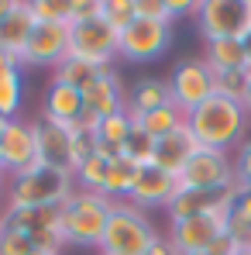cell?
I'll list each match as a JSON object with an SVG mask.
<instances>
[{
  "instance_id": "f6af8a7d",
  "label": "cell",
  "mask_w": 251,
  "mask_h": 255,
  "mask_svg": "<svg viewBox=\"0 0 251 255\" xmlns=\"http://www.w3.org/2000/svg\"><path fill=\"white\" fill-rule=\"evenodd\" d=\"M7 125H10V121H7V118H0V138H3V131H7Z\"/></svg>"
},
{
  "instance_id": "ffe728a7",
  "label": "cell",
  "mask_w": 251,
  "mask_h": 255,
  "mask_svg": "<svg viewBox=\"0 0 251 255\" xmlns=\"http://www.w3.org/2000/svg\"><path fill=\"white\" fill-rule=\"evenodd\" d=\"M203 62L210 66V73H238L248 62V42H241V38L207 42L203 45Z\"/></svg>"
},
{
  "instance_id": "6da1fadb",
  "label": "cell",
  "mask_w": 251,
  "mask_h": 255,
  "mask_svg": "<svg viewBox=\"0 0 251 255\" xmlns=\"http://www.w3.org/2000/svg\"><path fill=\"white\" fill-rule=\"evenodd\" d=\"M189 131L196 134L200 148H213V152H231L234 145H241V138L248 134V111L227 97H210L207 104H200L189 118H186Z\"/></svg>"
},
{
  "instance_id": "8992f818",
  "label": "cell",
  "mask_w": 251,
  "mask_h": 255,
  "mask_svg": "<svg viewBox=\"0 0 251 255\" xmlns=\"http://www.w3.org/2000/svg\"><path fill=\"white\" fill-rule=\"evenodd\" d=\"M234 186V159L227 152L196 148L193 159L175 176V190H196V193H224Z\"/></svg>"
},
{
  "instance_id": "5bb4252c",
  "label": "cell",
  "mask_w": 251,
  "mask_h": 255,
  "mask_svg": "<svg viewBox=\"0 0 251 255\" xmlns=\"http://www.w3.org/2000/svg\"><path fill=\"white\" fill-rule=\"evenodd\" d=\"M175 197V176L155 169V166H141L134 183H131V193H127V204L138 207V211H166Z\"/></svg>"
},
{
  "instance_id": "d4e9b609",
  "label": "cell",
  "mask_w": 251,
  "mask_h": 255,
  "mask_svg": "<svg viewBox=\"0 0 251 255\" xmlns=\"http://www.w3.org/2000/svg\"><path fill=\"white\" fill-rule=\"evenodd\" d=\"M21 104H24V76H21V69H3L0 73V118L17 121Z\"/></svg>"
},
{
  "instance_id": "bcb514c9",
  "label": "cell",
  "mask_w": 251,
  "mask_h": 255,
  "mask_svg": "<svg viewBox=\"0 0 251 255\" xmlns=\"http://www.w3.org/2000/svg\"><path fill=\"white\" fill-rule=\"evenodd\" d=\"M238 255H251V245H241V249H238Z\"/></svg>"
},
{
  "instance_id": "cb8c5ba5",
  "label": "cell",
  "mask_w": 251,
  "mask_h": 255,
  "mask_svg": "<svg viewBox=\"0 0 251 255\" xmlns=\"http://www.w3.org/2000/svg\"><path fill=\"white\" fill-rule=\"evenodd\" d=\"M213 197H217V193L175 190L172 204L166 207V214H168V224H175V221H189V217H196V214H207V211H210V204H213Z\"/></svg>"
},
{
  "instance_id": "7c38bea8",
  "label": "cell",
  "mask_w": 251,
  "mask_h": 255,
  "mask_svg": "<svg viewBox=\"0 0 251 255\" xmlns=\"http://www.w3.org/2000/svg\"><path fill=\"white\" fill-rule=\"evenodd\" d=\"M227 228L220 221H213L210 214H196L189 221H175L168 224V242L175 245L179 255H207L217 238H224Z\"/></svg>"
},
{
  "instance_id": "8d00e7d4",
  "label": "cell",
  "mask_w": 251,
  "mask_h": 255,
  "mask_svg": "<svg viewBox=\"0 0 251 255\" xmlns=\"http://www.w3.org/2000/svg\"><path fill=\"white\" fill-rule=\"evenodd\" d=\"M100 14V0H69V24H80Z\"/></svg>"
},
{
  "instance_id": "f546056e",
  "label": "cell",
  "mask_w": 251,
  "mask_h": 255,
  "mask_svg": "<svg viewBox=\"0 0 251 255\" xmlns=\"http://www.w3.org/2000/svg\"><path fill=\"white\" fill-rule=\"evenodd\" d=\"M107 169H110V162H107V159H100V155L86 159L83 166L73 172V176H76V190H96V193H103Z\"/></svg>"
},
{
  "instance_id": "4dcf8cb0",
  "label": "cell",
  "mask_w": 251,
  "mask_h": 255,
  "mask_svg": "<svg viewBox=\"0 0 251 255\" xmlns=\"http://www.w3.org/2000/svg\"><path fill=\"white\" fill-rule=\"evenodd\" d=\"M100 17H103L114 31H124L127 24L138 21L134 0H100Z\"/></svg>"
},
{
  "instance_id": "1f68e13d",
  "label": "cell",
  "mask_w": 251,
  "mask_h": 255,
  "mask_svg": "<svg viewBox=\"0 0 251 255\" xmlns=\"http://www.w3.org/2000/svg\"><path fill=\"white\" fill-rule=\"evenodd\" d=\"M35 24H69V0H31Z\"/></svg>"
},
{
  "instance_id": "e0dca14e",
  "label": "cell",
  "mask_w": 251,
  "mask_h": 255,
  "mask_svg": "<svg viewBox=\"0 0 251 255\" xmlns=\"http://www.w3.org/2000/svg\"><path fill=\"white\" fill-rule=\"evenodd\" d=\"M196 148H200L196 134L189 131V125H182L179 131H172V134H166V138L155 141V159H152V166L162 169V172H168V176H179L182 166L193 159Z\"/></svg>"
},
{
  "instance_id": "d6a6232c",
  "label": "cell",
  "mask_w": 251,
  "mask_h": 255,
  "mask_svg": "<svg viewBox=\"0 0 251 255\" xmlns=\"http://www.w3.org/2000/svg\"><path fill=\"white\" fill-rule=\"evenodd\" d=\"M31 252H35V242L24 231L7 228L3 217H0V255H31Z\"/></svg>"
},
{
  "instance_id": "f35d334b",
  "label": "cell",
  "mask_w": 251,
  "mask_h": 255,
  "mask_svg": "<svg viewBox=\"0 0 251 255\" xmlns=\"http://www.w3.org/2000/svg\"><path fill=\"white\" fill-rule=\"evenodd\" d=\"M238 249H241V245H238L231 235H224V238H217V242H213V249H210L207 255H238Z\"/></svg>"
},
{
  "instance_id": "4fadbf2b",
  "label": "cell",
  "mask_w": 251,
  "mask_h": 255,
  "mask_svg": "<svg viewBox=\"0 0 251 255\" xmlns=\"http://www.w3.org/2000/svg\"><path fill=\"white\" fill-rule=\"evenodd\" d=\"M66 55H69V24H35L28 48L21 55V66L55 69Z\"/></svg>"
},
{
  "instance_id": "f1b7e54d",
  "label": "cell",
  "mask_w": 251,
  "mask_h": 255,
  "mask_svg": "<svg viewBox=\"0 0 251 255\" xmlns=\"http://www.w3.org/2000/svg\"><path fill=\"white\" fill-rule=\"evenodd\" d=\"M248 86H251V76L245 69H238V73H213V93L217 97H227L234 104H245Z\"/></svg>"
},
{
  "instance_id": "7dc6e473",
  "label": "cell",
  "mask_w": 251,
  "mask_h": 255,
  "mask_svg": "<svg viewBox=\"0 0 251 255\" xmlns=\"http://www.w3.org/2000/svg\"><path fill=\"white\" fill-rule=\"evenodd\" d=\"M31 255H59V252H42V249H35Z\"/></svg>"
},
{
  "instance_id": "8fae6325",
  "label": "cell",
  "mask_w": 251,
  "mask_h": 255,
  "mask_svg": "<svg viewBox=\"0 0 251 255\" xmlns=\"http://www.w3.org/2000/svg\"><path fill=\"white\" fill-rule=\"evenodd\" d=\"M38 131L28 121H10L3 138H0V169L10 176H24V172L38 169Z\"/></svg>"
},
{
  "instance_id": "2e32d148",
  "label": "cell",
  "mask_w": 251,
  "mask_h": 255,
  "mask_svg": "<svg viewBox=\"0 0 251 255\" xmlns=\"http://www.w3.org/2000/svg\"><path fill=\"white\" fill-rule=\"evenodd\" d=\"M83 118V93L69 83H52L45 93V111L42 121L45 125H55L62 131H73L76 121Z\"/></svg>"
},
{
  "instance_id": "74e56055",
  "label": "cell",
  "mask_w": 251,
  "mask_h": 255,
  "mask_svg": "<svg viewBox=\"0 0 251 255\" xmlns=\"http://www.w3.org/2000/svg\"><path fill=\"white\" fill-rule=\"evenodd\" d=\"M168 14H172V21L182 17V14H200V3H193V0H168Z\"/></svg>"
},
{
  "instance_id": "9c48e42d",
  "label": "cell",
  "mask_w": 251,
  "mask_h": 255,
  "mask_svg": "<svg viewBox=\"0 0 251 255\" xmlns=\"http://www.w3.org/2000/svg\"><path fill=\"white\" fill-rule=\"evenodd\" d=\"M3 224L14 228V231H24L35 249L42 252H59L66 245L62 238V214L59 207H31V211H3Z\"/></svg>"
},
{
  "instance_id": "277c9868",
  "label": "cell",
  "mask_w": 251,
  "mask_h": 255,
  "mask_svg": "<svg viewBox=\"0 0 251 255\" xmlns=\"http://www.w3.org/2000/svg\"><path fill=\"white\" fill-rule=\"evenodd\" d=\"M155 228L145 217V211L131 207L127 200H114L110 207V221L103 228L100 238V255H148L152 242H155Z\"/></svg>"
},
{
  "instance_id": "30bf717a",
  "label": "cell",
  "mask_w": 251,
  "mask_h": 255,
  "mask_svg": "<svg viewBox=\"0 0 251 255\" xmlns=\"http://www.w3.org/2000/svg\"><path fill=\"white\" fill-rule=\"evenodd\" d=\"M172 45V24L162 21H134L121 31V45H117V55L124 62H152L159 59Z\"/></svg>"
},
{
  "instance_id": "b9f144b4",
  "label": "cell",
  "mask_w": 251,
  "mask_h": 255,
  "mask_svg": "<svg viewBox=\"0 0 251 255\" xmlns=\"http://www.w3.org/2000/svg\"><path fill=\"white\" fill-rule=\"evenodd\" d=\"M10 10H14V0H0V21H7Z\"/></svg>"
},
{
  "instance_id": "44dd1931",
  "label": "cell",
  "mask_w": 251,
  "mask_h": 255,
  "mask_svg": "<svg viewBox=\"0 0 251 255\" xmlns=\"http://www.w3.org/2000/svg\"><path fill=\"white\" fill-rule=\"evenodd\" d=\"M166 104H172V90H168V80H162V76L138 80L131 97H127V111L131 114H148V111H159Z\"/></svg>"
},
{
  "instance_id": "52a82bcc",
  "label": "cell",
  "mask_w": 251,
  "mask_h": 255,
  "mask_svg": "<svg viewBox=\"0 0 251 255\" xmlns=\"http://www.w3.org/2000/svg\"><path fill=\"white\" fill-rule=\"evenodd\" d=\"M117 45H121V31H114L100 14L80 24H69V52L86 62L110 69V62L117 59Z\"/></svg>"
},
{
  "instance_id": "7bdbcfd3",
  "label": "cell",
  "mask_w": 251,
  "mask_h": 255,
  "mask_svg": "<svg viewBox=\"0 0 251 255\" xmlns=\"http://www.w3.org/2000/svg\"><path fill=\"white\" fill-rule=\"evenodd\" d=\"M245 111H248V118H251V86H248V97H245V104H241Z\"/></svg>"
},
{
  "instance_id": "83f0119b",
  "label": "cell",
  "mask_w": 251,
  "mask_h": 255,
  "mask_svg": "<svg viewBox=\"0 0 251 255\" xmlns=\"http://www.w3.org/2000/svg\"><path fill=\"white\" fill-rule=\"evenodd\" d=\"M121 159H127V162H134L138 169H141V166H152V159H155V138H152L148 131L134 128V131L127 134L124 148H121Z\"/></svg>"
},
{
  "instance_id": "3957f363",
  "label": "cell",
  "mask_w": 251,
  "mask_h": 255,
  "mask_svg": "<svg viewBox=\"0 0 251 255\" xmlns=\"http://www.w3.org/2000/svg\"><path fill=\"white\" fill-rule=\"evenodd\" d=\"M114 200L96 193V190H76L62 207V238L66 245H100L103 228L110 221Z\"/></svg>"
},
{
  "instance_id": "836d02e7",
  "label": "cell",
  "mask_w": 251,
  "mask_h": 255,
  "mask_svg": "<svg viewBox=\"0 0 251 255\" xmlns=\"http://www.w3.org/2000/svg\"><path fill=\"white\" fill-rule=\"evenodd\" d=\"M69 145H73V172L80 169L86 159L96 155V134H93V131H80V128H73V131H69Z\"/></svg>"
},
{
  "instance_id": "603a6c76",
  "label": "cell",
  "mask_w": 251,
  "mask_h": 255,
  "mask_svg": "<svg viewBox=\"0 0 251 255\" xmlns=\"http://www.w3.org/2000/svg\"><path fill=\"white\" fill-rule=\"evenodd\" d=\"M55 76H52V83H69L76 86V90H83V86H89L100 73H103V66H96V62H86V59H80V55H66L55 69H52Z\"/></svg>"
},
{
  "instance_id": "d6986e66",
  "label": "cell",
  "mask_w": 251,
  "mask_h": 255,
  "mask_svg": "<svg viewBox=\"0 0 251 255\" xmlns=\"http://www.w3.org/2000/svg\"><path fill=\"white\" fill-rule=\"evenodd\" d=\"M35 131H38V159H42V166L73 172V145H69V131H62V128H55V125H45V121H38Z\"/></svg>"
},
{
  "instance_id": "7402d4cb",
  "label": "cell",
  "mask_w": 251,
  "mask_h": 255,
  "mask_svg": "<svg viewBox=\"0 0 251 255\" xmlns=\"http://www.w3.org/2000/svg\"><path fill=\"white\" fill-rule=\"evenodd\" d=\"M127 114H131V111H127ZM131 121H134V128L148 131V134L159 141V138H166V134H172V131H179V128L186 125V114H182L175 104H166V107L148 111V114H131Z\"/></svg>"
},
{
  "instance_id": "ab89813d",
  "label": "cell",
  "mask_w": 251,
  "mask_h": 255,
  "mask_svg": "<svg viewBox=\"0 0 251 255\" xmlns=\"http://www.w3.org/2000/svg\"><path fill=\"white\" fill-rule=\"evenodd\" d=\"M148 255H179V252H175V245H172L168 238H162V235H159V238L152 242V249H148Z\"/></svg>"
},
{
  "instance_id": "c3c4849f",
  "label": "cell",
  "mask_w": 251,
  "mask_h": 255,
  "mask_svg": "<svg viewBox=\"0 0 251 255\" xmlns=\"http://www.w3.org/2000/svg\"><path fill=\"white\" fill-rule=\"evenodd\" d=\"M0 183H3V172H0Z\"/></svg>"
},
{
  "instance_id": "484cf974",
  "label": "cell",
  "mask_w": 251,
  "mask_h": 255,
  "mask_svg": "<svg viewBox=\"0 0 251 255\" xmlns=\"http://www.w3.org/2000/svg\"><path fill=\"white\" fill-rule=\"evenodd\" d=\"M134 176H138V166H134V162H127V159H114V162H110V169H107L103 197H110V200H127Z\"/></svg>"
},
{
  "instance_id": "ee69618b",
  "label": "cell",
  "mask_w": 251,
  "mask_h": 255,
  "mask_svg": "<svg viewBox=\"0 0 251 255\" xmlns=\"http://www.w3.org/2000/svg\"><path fill=\"white\" fill-rule=\"evenodd\" d=\"M245 73L251 76V42H248V62H245Z\"/></svg>"
},
{
  "instance_id": "e575fe53",
  "label": "cell",
  "mask_w": 251,
  "mask_h": 255,
  "mask_svg": "<svg viewBox=\"0 0 251 255\" xmlns=\"http://www.w3.org/2000/svg\"><path fill=\"white\" fill-rule=\"evenodd\" d=\"M234 179L251 190V128H248V134L241 138L238 155H234Z\"/></svg>"
},
{
  "instance_id": "d590c367",
  "label": "cell",
  "mask_w": 251,
  "mask_h": 255,
  "mask_svg": "<svg viewBox=\"0 0 251 255\" xmlns=\"http://www.w3.org/2000/svg\"><path fill=\"white\" fill-rule=\"evenodd\" d=\"M134 10H138L141 21H162V24H172L168 0H134Z\"/></svg>"
},
{
  "instance_id": "ba28073f",
  "label": "cell",
  "mask_w": 251,
  "mask_h": 255,
  "mask_svg": "<svg viewBox=\"0 0 251 255\" xmlns=\"http://www.w3.org/2000/svg\"><path fill=\"white\" fill-rule=\"evenodd\" d=\"M168 90H172V104L189 118L200 104H207L210 97H213V73H210V66L203 62V55L196 59H182L175 69H172V76H168Z\"/></svg>"
},
{
  "instance_id": "9a60e30c",
  "label": "cell",
  "mask_w": 251,
  "mask_h": 255,
  "mask_svg": "<svg viewBox=\"0 0 251 255\" xmlns=\"http://www.w3.org/2000/svg\"><path fill=\"white\" fill-rule=\"evenodd\" d=\"M80 93H83V114L96 118V121H103V118H110V114H117V111L127 107V97H124V90H121V80H117L114 69H103Z\"/></svg>"
},
{
  "instance_id": "4316f807",
  "label": "cell",
  "mask_w": 251,
  "mask_h": 255,
  "mask_svg": "<svg viewBox=\"0 0 251 255\" xmlns=\"http://www.w3.org/2000/svg\"><path fill=\"white\" fill-rule=\"evenodd\" d=\"M227 235L238 245H251V190L248 186L238 193V204H234L231 221H227Z\"/></svg>"
},
{
  "instance_id": "5b68a950",
  "label": "cell",
  "mask_w": 251,
  "mask_h": 255,
  "mask_svg": "<svg viewBox=\"0 0 251 255\" xmlns=\"http://www.w3.org/2000/svg\"><path fill=\"white\" fill-rule=\"evenodd\" d=\"M196 21L203 42H224V38L251 42V0H203Z\"/></svg>"
},
{
  "instance_id": "ac0fdd59",
  "label": "cell",
  "mask_w": 251,
  "mask_h": 255,
  "mask_svg": "<svg viewBox=\"0 0 251 255\" xmlns=\"http://www.w3.org/2000/svg\"><path fill=\"white\" fill-rule=\"evenodd\" d=\"M35 31V14H31V3L28 0H14V10L7 14V21H0V48L10 52V55H24L28 38ZM24 69V66H21Z\"/></svg>"
},
{
  "instance_id": "60d3db41",
  "label": "cell",
  "mask_w": 251,
  "mask_h": 255,
  "mask_svg": "<svg viewBox=\"0 0 251 255\" xmlns=\"http://www.w3.org/2000/svg\"><path fill=\"white\" fill-rule=\"evenodd\" d=\"M3 69H21V59H17V55H10V52H3V48H0V73H3Z\"/></svg>"
},
{
  "instance_id": "7a4b0ae2",
  "label": "cell",
  "mask_w": 251,
  "mask_h": 255,
  "mask_svg": "<svg viewBox=\"0 0 251 255\" xmlns=\"http://www.w3.org/2000/svg\"><path fill=\"white\" fill-rule=\"evenodd\" d=\"M76 193V176L62 169H38L14 176L10 193H7V211H31V207H62Z\"/></svg>"
}]
</instances>
